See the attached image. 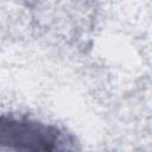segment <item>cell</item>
I'll list each match as a JSON object with an SVG mask.
<instances>
[{
	"label": "cell",
	"instance_id": "cell-1",
	"mask_svg": "<svg viewBox=\"0 0 152 152\" xmlns=\"http://www.w3.org/2000/svg\"><path fill=\"white\" fill-rule=\"evenodd\" d=\"M74 140L53 125L0 114V147L24 151L70 150Z\"/></svg>",
	"mask_w": 152,
	"mask_h": 152
}]
</instances>
